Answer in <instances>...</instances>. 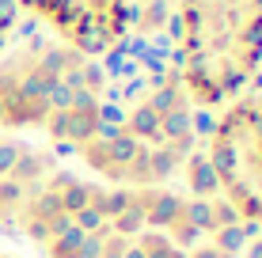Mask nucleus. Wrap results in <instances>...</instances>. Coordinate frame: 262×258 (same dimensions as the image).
Listing matches in <instances>:
<instances>
[{"mask_svg": "<svg viewBox=\"0 0 262 258\" xmlns=\"http://www.w3.org/2000/svg\"><path fill=\"white\" fill-rule=\"evenodd\" d=\"M179 182L213 194L247 239L262 232V84L205 114L198 156Z\"/></svg>", "mask_w": 262, "mask_h": 258, "instance_id": "obj_5", "label": "nucleus"}, {"mask_svg": "<svg viewBox=\"0 0 262 258\" xmlns=\"http://www.w3.org/2000/svg\"><path fill=\"white\" fill-rule=\"evenodd\" d=\"M15 236L34 258H243L247 232L205 190L111 186L61 163Z\"/></svg>", "mask_w": 262, "mask_h": 258, "instance_id": "obj_1", "label": "nucleus"}, {"mask_svg": "<svg viewBox=\"0 0 262 258\" xmlns=\"http://www.w3.org/2000/svg\"><path fill=\"white\" fill-rule=\"evenodd\" d=\"M61 163L38 140L0 133V236H15L31 198Z\"/></svg>", "mask_w": 262, "mask_h": 258, "instance_id": "obj_7", "label": "nucleus"}, {"mask_svg": "<svg viewBox=\"0 0 262 258\" xmlns=\"http://www.w3.org/2000/svg\"><path fill=\"white\" fill-rule=\"evenodd\" d=\"M202 126L205 110L186 95L167 57L133 80H118L111 68L103 126L72 163L111 186H171L194 163Z\"/></svg>", "mask_w": 262, "mask_h": 258, "instance_id": "obj_2", "label": "nucleus"}, {"mask_svg": "<svg viewBox=\"0 0 262 258\" xmlns=\"http://www.w3.org/2000/svg\"><path fill=\"white\" fill-rule=\"evenodd\" d=\"M19 19L95 61L122 57L129 42V0H12Z\"/></svg>", "mask_w": 262, "mask_h": 258, "instance_id": "obj_6", "label": "nucleus"}, {"mask_svg": "<svg viewBox=\"0 0 262 258\" xmlns=\"http://www.w3.org/2000/svg\"><path fill=\"white\" fill-rule=\"evenodd\" d=\"M111 65L42 31H19L0 50V133L31 137L72 159L103 126Z\"/></svg>", "mask_w": 262, "mask_h": 258, "instance_id": "obj_3", "label": "nucleus"}, {"mask_svg": "<svg viewBox=\"0 0 262 258\" xmlns=\"http://www.w3.org/2000/svg\"><path fill=\"white\" fill-rule=\"evenodd\" d=\"M167 61L205 114L262 84V0H175Z\"/></svg>", "mask_w": 262, "mask_h": 258, "instance_id": "obj_4", "label": "nucleus"}, {"mask_svg": "<svg viewBox=\"0 0 262 258\" xmlns=\"http://www.w3.org/2000/svg\"><path fill=\"white\" fill-rule=\"evenodd\" d=\"M0 258H27V254H15V251H0Z\"/></svg>", "mask_w": 262, "mask_h": 258, "instance_id": "obj_9", "label": "nucleus"}, {"mask_svg": "<svg viewBox=\"0 0 262 258\" xmlns=\"http://www.w3.org/2000/svg\"><path fill=\"white\" fill-rule=\"evenodd\" d=\"M19 34V12H15L12 0H0V50Z\"/></svg>", "mask_w": 262, "mask_h": 258, "instance_id": "obj_8", "label": "nucleus"}]
</instances>
